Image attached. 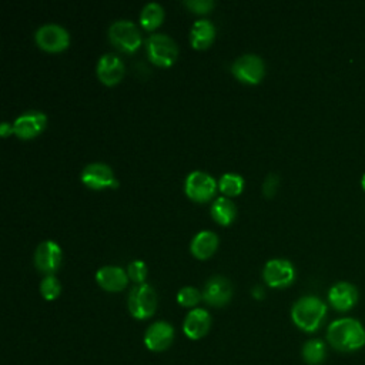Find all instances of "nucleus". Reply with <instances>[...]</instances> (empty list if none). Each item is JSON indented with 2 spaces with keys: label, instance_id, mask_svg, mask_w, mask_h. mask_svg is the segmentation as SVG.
<instances>
[{
  "label": "nucleus",
  "instance_id": "1",
  "mask_svg": "<svg viewBox=\"0 0 365 365\" xmlns=\"http://www.w3.org/2000/svg\"><path fill=\"white\" fill-rule=\"evenodd\" d=\"M327 339L341 352H354L365 345V328L355 318H339L329 324Z\"/></svg>",
  "mask_w": 365,
  "mask_h": 365
},
{
  "label": "nucleus",
  "instance_id": "2",
  "mask_svg": "<svg viewBox=\"0 0 365 365\" xmlns=\"http://www.w3.org/2000/svg\"><path fill=\"white\" fill-rule=\"evenodd\" d=\"M327 315V305L314 295H307L299 298L291 309V318L294 324L305 331V332H314L317 331L324 318Z\"/></svg>",
  "mask_w": 365,
  "mask_h": 365
},
{
  "label": "nucleus",
  "instance_id": "3",
  "mask_svg": "<svg viewBox=\"0 0 365 365\" xmlns=\"http://www.w3.org/2000/svg\"><path fill=\"white\" fill-rule=\"evenodd\" d=\"M157 308V294L148 284H138L133 287L128 294L130 314L137 319L150 318Z\"/></svg>",
  "mask_w": 365,
  "mask_h": 365
},
{
  "label": "nucleus",
  "instance_id": "4",
  "mask_svg": "<svg viewBox=\"0 0 365 365\" xmlns=\"http://www.w3.org/2000/svg\"><path fill=\"white\" fill-rule=\"evenodd\" d=\"M145 46H147L148 58L160 67H168L177 60L178 47L175 41L167 34H161V33L151 34L147 38Z\"/></svg>",
  "mask_w": 365,
  "mask_h": 365
},
{
  "label": "nucleus",
  "instance_id": "5",
  "mask_svg": "<svg viewBox=\"0 0 365 365\" xmlns=\"http://www.w3.org/2000/svg\"><path fill=\"white\" fill-rule=\"evenodd\" d=\"M108 38L123 53H134L141 44L137 26L130 20H117L108 29Z\"/></svg>",
  "mask_w": 365,
  "mask_h": 365
},
{
  "label": "nucleus",
  "instance_id": "6",
  "mask_svg": "<svg viewBox=\"0 0 365 365\" xmlns=\"http://www.w3.org/2000/svg\"><path fill=\"white\" fill-rule=\"evenodd\" d=\"M217 190V181L204 171H192L187 175L184 191L185 194L197 202L208 201Z\"/></svg>",
  "mask_w": 365,
  "mask_h": 365
},
{
  "label": "nucleus",
  "instance_id": "7",
  "mask_svg": "<svg viewBox=\"0 0 365 365\" xmlns=\"http://www.w3.org/2000/svg\"><path fill=\"white\" fill-rule=\"evenodd\" d=\"M36 43L40 48L46 51H61L67 48L70 43V36L67 30L58 24H44L34 34Z\"/></svg>",
  "mask_w": 365,
  "mask_h": 365
},
{
  "label": "nucleus",
  "instance_id": "8",
  "mask_svg": "<svg viewBox=\"0 0 365 365\" xmlns=\"http://www.w3.org/2000/svg\"><path fill=\"white\" fill-rule=\"evenodd\" d=\"M262 277L267 285L274 288H284L292 284L295 278V271L288 259L274 258L265 264Z\"/></svg>",
  "mask_w": 365,
  "mask_h": 365
},
{
  "label": "nucleus",
  "instance_id": "9",
  "mask_svg": "<svg viewBox=\"0 0 365 365\" xmlns=\"http://www.w3.org/2000/svg\"><path fill=\"white\" fill-rule=\"evenodd\" d=\"M232 74L248 84H257L264 77V61L257 54H244L231 66Z\"/></svg>",
  "mask_w": 365,
  "mask_h": 365
},
{
  "label": "nucleus",
  "instance_id": "10",
  "mask_svg": "<svg viewBox=\"0 0 365 365\" xmlns=\"http://www.w3.org/2000/svg\"><path fill=\"white\" fill-rule=\"evenodd\" d=\"M81 181L91 190H103L107 187H117V180L113 170L103 163H93L84 167Z\"/></svg>",
  "mask_w": 365,
  "mask_h": 365
},
{
  "label": "nucleus",
  "instance_id": "11",
  "mask_svg": "<svg viewBox=\"0 0 365 365\" xmlns=\"http://www.w3.org/2000/svg\"><path fill=\"white\" fill-rule=\"evenodd\" d=\"M47 124V118L41 111H27L16 118L13 123L14 134L21 140L37 137Z\"/></svg>",
  "mask_w": 365,
  "mask_h": 365
},
{
  "label": "nucleus",
  "instance_id": "12",
  "mask_svg": "<svg viewBox=\"0 0 365 365\" xmlns=\"http://www.w3.org/2000/svg\"><path fill=\"white\" fill-rule=\"evenodd\" d=\"M61 262V248L54 241H43L34 252V264L38 271L53 275Z\"/></svg>",
  "mask_w": 365,
  "mask_h": 365
},
{
  "label": "nucleus",
  "instance_id": "13",
  "mask_svg": "<svg viewBox=\"0 0 365 365\" xmlns=\"http://www.w3.org/2000/svg\"><path fill=\"white\" fill-rule=\"evenodd\" d=\"M174 339V328L165 321L151 324L144 334V344L153 352L165 351Z\"/></svg>",
  "mask_w": 365,
  "mask_h": 365
},
{
  "label": "nucleus",
  "instance_id": "14",
  "mask_svg": "<svg viewBox=\"0 0 365 365\" xmlns=\"http://www.w3.org/2000/svg\"><path fill=\"white\" fill-rule=\"evenodd\" d=\"M232 297V287L231 282L221 275L211 277L202 289V298L207 304L214 307L225 305Z\"/></svg>",
  "mask_w": 365,
  "mask_h": 365
},
{
  "label": "nucleus",
  "instance_id": "15",
  "mask_svg": "<svg viewBox=\"0 0 365 365\" xmlns=\"http://www.w3.org/2000/svg\"><path fill=\"white\" fill-rule=\"evenodd\" d=\"M358 289L346 281L334 284L328 291V301L336 311H349L358 302Z\"/></svg>",
  "mask_w": 365,
  "mask_h": 365
},
{
  "label": "nucleus",
  "instance_id": "16",
  "mask_svg": "<svg viewBox=\"0 0 365 365\" xmlns=\"http://www.w3.org/2000/svg\"><path fill=\"white\" fill-rule=\"evenodd\" d=\"M97 76L106 86H114L124 76V64L117 56L107 53L97 63Z\"/></svg>",
  "mask_w": 365,
  "mask_h": 365
},
{
  "label": "nucleus",
  "instance_id": "17",
  "mask_svg": "<svg viewBox=\"0 0 365 365\" xmlns=\"http://www.w3.org/2000/svg\"><path fill=\"white\" fill-rule=\"evenodd\" d=\"M210 327H211V317L208 311L202 308H195L190 311L182 324L184 334L190 339H200L205 336L207 332L210 331Z\"/></svg>",
  "mask_w": 365,
  "mask_h": 365
},
{
  "label": "nucleus",
  "instance_id": "18",
  "mask_svg": "<svg viewBox=\"0 0 365 365\" xmlns=\"http://www.w3.org/2000/svg\"><path fill=\"white\" fill-rule=\"evenodd\" d=\"M96 281L103 289L117 292L125 288L128 282V277L123 268L108 265V267L100 268L96 272Z\"/></svg>",
  "mask_w": 365,
  "mask_h": 365
},
{
  "label": "nucleus",
  "instance_id": "19",
  "mask_svg": "<svg viewBox=\"0 0 365 365\" xmlns=\"http://www.w3.org/2000/svg\"><path fill=\"white\" fill-rule=\"evenodd\" d=\"M218 245V237L212 231H201L198 232L190 245L191 254L198 259H205L214 254Z\"/></svg>",
  "mask_w": 365,
  "mask_h": 365
},
{
  "label": "nucleus",
  "instance_id": "20",
  "mask_svg": "<svg viewBox=\"0 0 365 365\" xmlns=\"http://www.w3.org/2000/svg\"><path fill=\"white\" fill-rule=\"evenodd\" d=\"M215 37V27L210 20H198L192 24L190 40L194 48H207Z\"/></svg>",
  "mask_w": 365,
  "mask_h": 365
},
{
  "label": "nucleus",
  "instance_id": "21",
  "mask_svg": "<svg viewBox=\"0 0 365 365\" xmlns=\"http://www.w3.org/2000/svg\"><path fill=\"white\" fill-rule=\"evenodd\" d=\"M237 214V208L234 202L227 197H218L211 205V215L214 221L221 225H228L234 221Z\"/></svg>",
  "mask_w": 365,
  "mask_h": 365
},
{
  "label": "nucleus",
  "instance_id": "22",
  "mask_svg": "<svg viewBox=\"0 0 365 365\" xmlns=\"http://www.w3.org/2000/svg\"><path fill=\"white\" fill-rule=\"evenodd\" d=\"M327 349L321 339H309L302 346V358L308 365H321L325 359Z\"/></svg>",
  "mask_w": 365,
  "mask_h": 365
},
{
  "label": "nucleus",
  "instance_id": "23",
  "mask_svg": "<svg viewBox=\"0 0 365 365\" xmlns=\"http://www.w3.org/2000/svg\"><path fill=\"white\" fill-rule=\"evenodd\" d=\"M164 10L158 3H148L143 7L140 14V23L145 30H154L163 23Z\"/></svg>",
  "mask_w": 365,
  "mask_h": 365
},
{
  "label": "nucleus",
  "instance_id": "24",
  "mask_svg": "<svg viewBox=\"0 0 365 365\" xmlns=\"http://www.w3.org/2000/svg\"><path fill=\"white\" fill-rule=\"evenodd\" d=\"M218 188L222 194H225L228 197L238 195V194H241V191L244 188V178L238 174L227 173V174L221 175V178L218 181Z\"/></svg>",
  "mask_w": 365,
  "mask_h": 365
},
{
  "label": "nucleus",
  "instance_id": "25",
  "mask_svg": "<svg viewBox=\"0 0 365 365\" xmlns=\"http://www.w3.org/2000/svg\"><path fill=\"white\" fill-rule=\"evenodd\" d=\"M60 291H61V285H60L58 279L54 275H46L41 279L40 292H41L44 299H47V301L56 299L60 295Z\"/></svg>",
  "mask_w": 365,
  "mask_h": 365
},
{
  "label": "nucleus",
  "instance_id": "26",
  "mask_svg": "<svg viewBox=\"0 0 365 365\" xmlns=\"http://www.w3.org/2000/svg\"><path fill=\"white\" fill-rule=\"evenodd\" d=\"M201 298H202V294L192 287H184L177 294V301L182 307H194L200 302Z\"/></svg>",
  "mask_w": 365,
  "mask_h": 365
},
{
  "label": "nucleus",
  "instance_id": "27",
  "mask_svg": "<svg viewBox=\"0 0 365 365\" xmlns=\"http://www.w3.org/2000/svg\"><path fill=\"white\" fill-rule=\"evenodd\" d=\"M127 275L135 282V284H144V279L147 277V267L141 259H135L128 264Z\"/></svg>",
  "mask_w": 365,
  "mask_h": 365
},
{
  "label": "nucleus",
  "instance_id": "28",
  "mask_svg": "<svg viewBox=\"0 0 365 365\" xmlns=\"http://www.w3.org/2000/svg\"><path fill=\"white\" fill-rule=\"evenodd\" d=\"M191 11L202 14V13H208L212 7H214V1L212 0H188L184 3Z\"/></svg>",
  "mask_w": 365,
  "mask_h": 365
},
{
  "label": "nucleus",
  "instance_id": "29",
  "mask_svg": "<svg viewBox=\"0 0 365 365\" xmlns=\"http://www.w3.org/2000/svg\"><path fill=\"white\" fill-rule=\"evenodd\" d=\"M278 184H279V180H278V175L277 174H269L264 184H262V192L265 197H272L275 195L277 192V188H278Z\"/></svg>",
  "mask_w": 365,
  "mask_h": 365
},
{
  "label": "nucleus",
  "instance_id": "30",
  "mask_svg": "<svg viewBox=\"0 0 365 365\" xmlns=\"http://www.w3.org/2000/svg\"><path fill=\"white\" fill-rule=\"evenodd\" d=\"M11 133H14L13 131V125H10L9 123H1V125H0V135L1 137H7Z\"/></svg>",
  "mask_w": 365,
  "mask_h": 365
},
{
  "label": "nucleus",
  "instance_id": "31",
  "mask_svg": "<svg viewBox=\"0 0 365 365\" xmlns=\"http://www.w3.org/2000/svg\"><path fill=\"white\" fill-rule=\"evenodd\" d=\"M252 295L255 297V298H258V299H261V298H264V289L259 287V285H257V287H254L252 288Z\"/></svg>",
  "mask_w": 365,
  "mask_h": 365
},
{
  "label": "nucleus",
  "instance_id": "32",
  "mask_svg": "<svg viewBox=\"0 0 365 365\" xmlns=\"http://www.w3.org/2000/svg\"><path fill=\"white\" fill-rule=\"evenodd\" d=\"M361 185H362V188H364V191H365V173H364V175H362V178H361Z\"/></svg>",
  "mask_w": 365,
  "mask_h": 365
}]
</instances>
